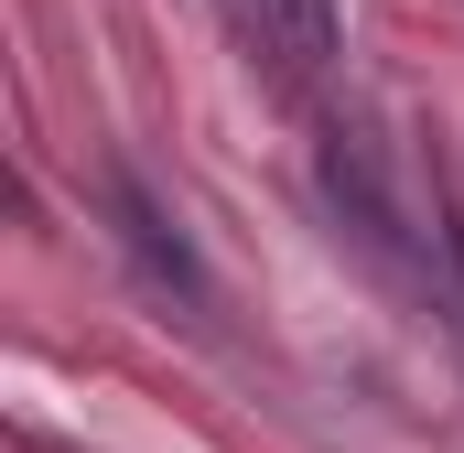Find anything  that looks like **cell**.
I'll use <instances>...</instances> for the list:
<instances>
[{
    "label": "cell",
    "instance_id": "6da1fadb",
    "mask_svg": "<svg viewBox=\"0 0 464 453\" xmlns=\"http://www.w3.org/2000/svg\"><path fill=\"white\" fill-rule=\"evenodd\" d=\"M227 33L248 43V65H259L270 87H292V98H314V87L335 76V54H346L335 0H227Z\"/></svg>",
    "mask_w": 464,
    "mask_h": 453
},
{
    "label": "cell",
    "instance_id": "7a4b0ae2",
    "mask_svg": "<svg viewBox=\"0 0 464 453\" xmlns=\"http://www.w3.org/2000/svg\"><path fill=\"white\" fill-rule=\"evenodd\" d=\"M109 217H119V248L140 259V281H151V292H173L184 313H206V270H195V248H184V226L162 217V206H151V195H140L130 173H109Z\"/></svg>",
    "mask_w": 464,
    "mask_h": 453
}]
</instances>
